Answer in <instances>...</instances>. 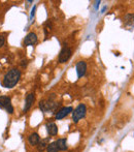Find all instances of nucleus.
Wrapping results in <instances>:
<instances>
[{"instance_id":"14","label":"nucleus","mask_w":134,"mask_h":152,"mask_svg":"<svg viewBox=\"0 0 134 152\" xmlns=\"http://www.w3.org/2000/svg\"><path fill=\"white\" fill-rule=\"evenodd\" d=\"M45 150H47V152H59V149H58V147H57L55 142L49 143Z\"/></svg>"},{"instance_id":"2","label":"nucleus","mask_w":134,"mask_h":152,"mask_svg":"<svg viewBox=\"0 0 134 152\" xmlns=\"http://www.w3.org/2000/svg\"><path fill=\"white\" fill-rule=\"evenodd\" d=\"M55 94H52V96L47 99H41L38 104L39 109L43 112H49V111H56V109L58 108V106H60V104L54 102ZM57 113V111L55 112V114Z\"/></svg>"},{"instance_id":"10","label":"nucleus","mask_w":134,"mask_h":152,"mask_svg":"<svg viewBox=\"0 0 134 152\" xmlns=\"http://www.w3.org/2000/svg\"><path fill=\"white\" fill-rule=\"evenodd\" d=\"M45 129H47V131L49 137H55V135H58V126H57V124L54 123V122H49V123H47Z\"/></svg>"},{"instance_id":"1","label":"nucleus","mask_w":134,"mask_h":152,"mask_svg":"<svg viewBox=\"0 0 134 152\" xmlns=\"http://www.w3.org/2000/svg\"><path fill=\"white\" fill-rule=\"evenodd\" d=\"M22 73L18 68H12L7 71L3 77L2 86L5 88H14L16 84L19 83L21 79Z\"/></svg>"},{"instance_id":"4","label":"nucleus","mask_w":134,"mask_h":152,"mask_svg":"<svg viewBox=\"0 0 134 152\" xmlns=\"http://www.w3.org/2000/svg\"><path fill=\"white\" fill-rule=\"evenodd\" d=\"M0 108L4 109L8 114H14V107H12V105L10 97L4 96V95H1V96H0Z\"/></svg>"},{"instance_id":"8","label":"nucleus","mask_w":134,"mask_h":152,"mask_svg":"<svg viewBox=\"0 0 134 152\" xmlns=\"http://www.w3.org/2000/svg\"><path fill=\"white\" fill-rule=\"evenodd\" d=\"M72 111H73L72 107H63V108H61L60 110H58V111H57L55 118H56V120L63 119V118H65V117L67 116L69 113H71Z\"/></svg>"},{"instance_id":"13","label":"nucleus","mask_w":134,"mask_h":152,"mask_svg":"<svg viewBox=\"0 0 134 152\" xmlns=\"http://www.w3.org/2000/svg\"><path fill=\"white\" fill-rule=\"evenodd\" d=\"M55 143H56V145L57 147H58V149H59V151H65V150L68 149L66 139H58Z\"/></svg>"},{"instance_id":"11","label":"nucleus","mask_w":134,"mask_h":152,"mask_svg":"<svg viewBox=\"0 0 134 152\" xmlns=\"http://www.w3.org/2000/svg\"><path fill=\"white\" fill-rule=\"evenodd\" d=\"M40 142V135L37 133H31L28 135V143L31 146H37Z\"/></svg>"},{"instance_id":"6","label":"nucleus","mask_w":134,"mask_h":152,"mask_svg":"<svg viewBox=\"0 0 134 152\" xmlns=\"http://www.w3.org/2000/svg\"><path fill=\"white\" fill-rule=\"evenodd\" d=\"M34 102H35V93L34 92L29 93L26 96V99H25V106H24L23 113H27V112L30 110V108L32 107Z\"/></svg>"},{"instance_id":"17","label":"nucleus","mask_w":134,"mask_h":152,"mask_svg":"<svg viewBox=\"0 0 134 152\" xmlns=\"http://www.w3.org/2000/svg\"><path fill=\"white\" fill-rule=\"evenodd\" d=\"M35 10H36V6H34L32 8V10H31V19L34 17V12H35Z\"/></svg>"},{"instance_id":"15","label":"nucleus","mask_w":134,"mask_h":152,"mask_svg":"<svg viewBox=\"0 0 134 152\" xmlns=\"http://www.w3.org/2000/svg\"><path fill=\"white\" fill-rule=\"evenodd\" d=\"M5 44V36L0 35V48H2Z\"/></svg>"},{"instance_id":"5","label":"nucleus","mask_w":134,"mask_h":152,"mask_svg":"<svg viewBox=\"0 0 134 152\" xmlns=\"http://www.w3.org/2000/svg\"><path fill=\"white\" fill-rule=\"evenodd\" d=\"M71 55H72V50H71L69 47H64L63 49L61 50L59 54V60L60 63H65L69 60V58L71 57Z\"/></svg>"},{"instance_id":"16","label":"nucleus","mask_w":134,"mask_h":152,"mask_svg":"<svg viewBox=\"0 0 134 152\" xmlns=\"http://www.w3.org/2000/svg\"><path fill=\"white\" fill-rule=\"evenodd\" d=\"M20 64H21L22 67H26L27 64H28V60H27V59H23L21 61V63H20Z\"/></svg>"},{"instance_id":"3","label":"nucleus","mask_w":134,"mask_h":152,"mask_svg":"<svg viewBox=\"0 0 134 152\" xmlns=\"http://www.w3.org/2000/svg\"><path fill=\"white\" fill-rule=\"evenodd\" d=\"M87 113V108L84 104H80L75 108L74 111H72V120L74 123H78L80 119L84 118Z\"/></svg>"},{"instance_id":"12","label":"nucleus","mask_w":134,"mask_h":152,"mask_svg":"<svg viewBox=\"0 0 134 152\" xmlns=\"http://www.w3.org/2000/svg\"><path fill=\"white\" fill-rule=\"evenodd\" d=\"M49 141H51V137H47V138L43 139V140H40V142L38 143V145L36 146V148H37V151L43 152V150L47 149V145L49 144Z\"/></svg>"},{"instance_id":"7","label":"nucleus","mask_w":134,"mask_h":152,"mask_svg":"<svg viewBox=\"0 0 134 152\" xmlns=\"http://www.w3.org/2000/svg\"><path fill=\"white\" fill-rule=\"evenodd\" d=\"M35 44H37V35H36V33H34V32L28 33L25 36V38H24L23 41V45L25 46V47L33 46L35 45Z\"/></svg>"},{"instance_id":"18","label":"nucleus","mask_w":134,"mask_h":152,"mask_svg":"<svg viewBox=\"0 0 134 152\" xmlns=\"http://www.w3.org/2000/svg\"><path fill=\"white\" fill-rule=\"evenodd\" d=\"M105 10H106V6H105V7H103V10H102V12H105Z\"/></svg>"},{"instance_id":"9","label":"nucleus","mask_w":134,"mask_h":152,"mask_svg":"<svg viewBox=\"0 0 134 152\" xmlns=\"http://www.w3.org/2000/svg\"><path fill=\"white\" fill-rule=\"evenodd\" d=\"M86 70H87V64L85 61H78L76 63V74H78V78L85 76Z\"/></svg>"}]
</instances>
